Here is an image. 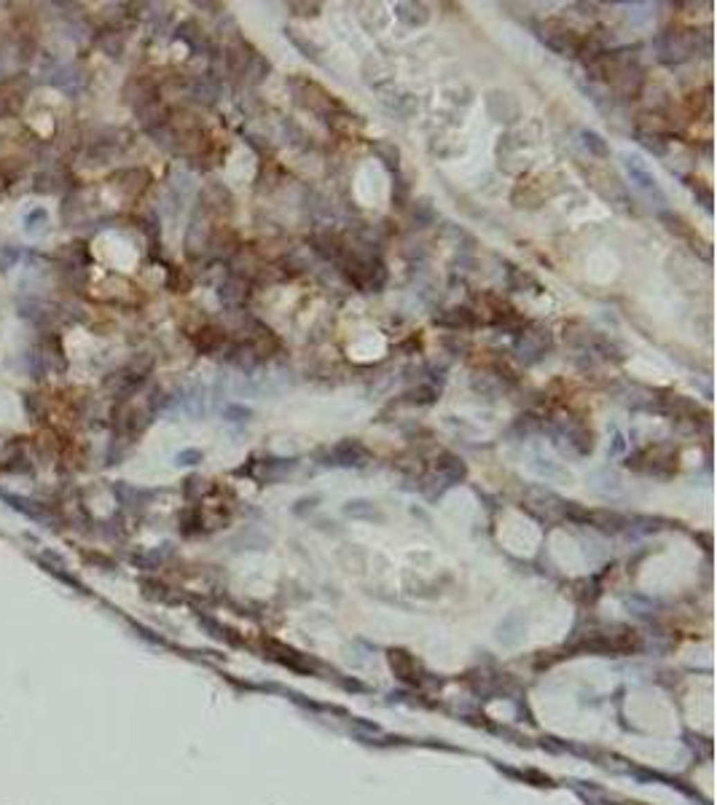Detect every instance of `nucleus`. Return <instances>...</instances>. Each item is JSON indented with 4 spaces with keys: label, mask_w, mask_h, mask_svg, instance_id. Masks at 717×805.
<instances>
[{
    "label": "nucleus",
    "mask_w": 717,
    "mask_h": 805,
    "mask_svg": "<svg viewBox=\"0 0 717 805\" xmlns=\"http://www.w3.org/2000/svg\"><path fill=\"white\" fill-rule=\"evenodd\" d=\"M435 470L446 478L448 483H460V481L468 478V465L462 462V456H457V454H451V451H444V454L438 456Z\"/></svg>",
    "instance_id": "obj_6"
},
{
    "label": "nucleus",
    "mask_w": 717,
    "mask_h": 805,
    "mask_svg": "<svg viewBox=\"0 0 717 805\" xmlns=\"http://www.w3.org/2000/svg\"><path fill=\"white\" fill-rule=\"evenodd\" d=\"M62 172H57V169H46V172H41L38 178H35V185H33V191L35 194H60L65 185H62Z\"/></svg>",
    "instance_id": "obj_11"
},
{
    "label": "nucleus",
    "mask_w": 717,
    "mask_h": 805,
    "mask_svg": "<svg viewBox=\"0 0 717 805\" xmlns=\"http://www.w3.org/2000/svg\"><path fill=\"white\" fill-rule=\"evenodd\" d=\"M581 137H583V145H586V148H588L594 156H599V158L610 156V148H607V142L602 140V134L591 132V129H583Z\"/></svg>",
    "instance_id": "obj_14"
},
{
    "label": "nucleus",
    "mask_w": 717,
    "mask_h": 805,
    "mask_svg": "<svg viewBox=\"0 0 717 805\" xmlns=\"http://www.w3.org/2000/svg\"><path fill=\"white\" fill-rule=\"evenodd\" d=\"M473 322H475V314L471 309H465V306H454V309H446V312H441L435 317V325H444V328H451V331L471 328Z\"/></svg>",
    "instance_id": "obj_9"
},
{
    "label": "nucleus",
    "mask_w": 717,
    "mask_h": 805,
    "mask_svg": "<svg viewBox=\"0 0 717 805\" xmlns=\"http://www.w3.org/2000/svg\"><path fill=\"white\" fill-rule=\"evenodd\" d=\"M202 459H204V454L199 451V448H183V451H178V454H175V465H180V468L199 465Z\"/></svg>",
    "instance_id": "obj_19"
},
{
    "label": "nucleus",
    "mask_w": 717,
    "mask_h": 805,
    "mask_svg": "<svg viewBox=\"0 0 717 805\" xmlns=\"http://www.w3.org/2000/svg\"><path fill=\"white\" fill-rule=\"evenodd\" d=\"M24 175V161L22 158H0V180L3 183H14Z\"/></svg>",
    "instance_id": "obj_13"
},
{
    "label": "nucleus",
    "mask_w": 717,
    "mask_h": 805,
    "mask_svg": "<svg viewBox=\"0 0 717 805\" xmlns=\"http://www.w3.org/2000/svg\"><path fill=\"white\" fill-rule=\"evenodd\" d=\"M538 427L540 425L535 422V416H518V419H516V425H514V429L524 432V438H527V435H532Z\"/></svg>",
    "instance_id": "obj_24"
},
{
    "label": "nucleus",
    "mask_w": 717,
    "mask_h": 805,
    "mask_svg": "<svg viewBox=\"0 0 717 805\" xmlns=\"http://www.w3.org/2000/svg\"><path fill=\"white\" fill-rule=\"evenodd\" d=\"M215 94H218V86H215L212 81H207V78H197V81L191 84V97L199 100V102H212Z\"/></svg>",
    "instance_id": "obj_16"
},
{
    "label": "nucleus",
    "mask_w": 717,
    "mask_h": 805,
    "mask_svg": "<svg viewBox=\"0 0 717 805\" xmlns=\"http://www.w3.org/2000/svg\"><path fill=\"white\" fill-rule=\"evenodd\" d=\"M51 84L60 91H65V94H78V91L84 89V73L75 65H65L60 67V70H54Z\"/></svg>",
    "instance_id": "obj_7"
},
{
    "label": "nucleus",
    "mask_w": 717,
    "mask_h": 805,
    "mask_svg": "<svg viewBox=\"0 0 717 805\" xmlns=\"http://www.w3.org/2000/svg\"><path fill=\"white\" fill-rule=\"evenodd\" d=\"M624 169H626L628 180H631V185L639 191V194H645L648 199H655L658 204H666V194H664V188L658 185V180H655V175L650 172V167L642 161L639 156H624Z\"/></svg>",
    "instance_id": "obj_2"
},
{
    "label": "nucleus",
    "mask_w": 717,
    "mask_h": 805,
    "mask_svg": "<svg viewBox=\"0 0 717 805\" xmlns=\"http://www.w3.org/2000/svg\"><path fill=\"white\" fill-rule=\"evenodd\" d=\"M395 17L403 24H408V27H422L430 19V11H427L425 3H398L395 6Z\"/></svg>",
    "instance_id": "obj_8"
},
{
    "label": "nucleus",
    "mask_w": 717,
    "mask_h": 805,
    "mask_svg": "<svg viewBox=\"0 0 717 805\" xmlns=\"http://www.w3.org/2000/svg\"><path fill=\"white\" fill-rule=\"evenodd\" d=\"M100 46H102V51H108L111 57H118V54H121V48H124V44H121V38H118L116 33H108V35H102V38H100Z\"/></svg>",
    "instance_id": "obj_20"
},
{
    "label": "nucleus",
    "mask_w": 717,
    "mask_h": 805,
    "mask_svg": "<svg viewBox=\"0 0 717 805\" xmlns=\"http://www.w3.org/2000/svg\"><path fill=\"white\" fill-rule=\"evenodd\" d=\"M374 148V154L379 156V161L392 172V175H401V151H398V145H392V142H374L371 145Z\"/></svg>",
    "instance_id": "obj_10"
},
{
    "label": "nucleus",
    "mask_w": 717,
    "mask_h": 805,
    "mask_svg": "<svg viewBox=\"0 0 717 805\" xmlns=\"http://www.w3.org/2000/svg\"><path fill=\"white\" fill-rule=\"evenodd\" d=\"M658 218L666 223V228H669L672 234H677V237H691V228H688V223H685L680 215H674V212H661Z\"/></svg>",
    "instance_id": "obj_17"
},
{
    "label": "nucleus",
    "mask_w": 717,
    "mask_h": 805,
    "mask_svg": "<svg viewBox=\"0 0 717 805\" xmlns=\"http://www.w3.org/2000/svg\"><path fill=\"white\" fill-rule=\"evenodd\" d=\"M27 368H30L33 379H44V373L48 371V358H46L44 346H38L27 355Z\"/></svg>",
    "instance_id": "obj_15"
},
{
    "label": "nucleus",
    "mask_w": 717,
    "mask_h": 805,
    "mask_svg": "<svg viewBox=\"0 0 717 805\" xmlns=\"http://www.w3.org/2000/svg\"><path fill=\"white\" fill-rule=\"evenodd\" d=\"M696 51V41L682 35V33H666L661 41H658V59L661 62H685L691 54Z\"/></svg>",
    "instance_id": "obj_3"
},
{
    "label": "nucleus",
    "mask_w": 717,
    "mask_h": 805,
    "mask_svg": "<svg viewBox=\"0 0 717 805\" xmlns=\"http://www.w3.org/2000/svg\"><path fill=\"white\" fill-rule=\"evenodd\" d=\"M6 113H11V102H8V97H6L3 89H0V118H3Z\"/></svg>",
    "instance_id": "obj_26"
},
{
    "label": "nucleus",
    "mask_w": 717,
    "mask_h": 805,
    "mask_svg": "<svg viewBox=\"0 0 717 805\" xmlns=\"http://www.w3.org/2000/svg\"><path fill=\"white\" fill-rule=\"evenodd\" d=\"M538 38L548 46L554 54H559V57H578V54H583L581 35H578L572 27H567L564 22H556V19H551V22L543 24L540 33H538Z\"/></svg>",
    "instance_id": "obj_1"
},
{
    "label": "nucleus",
    "mask_w": 717,
    "mask_h": 805,
    "mask_svg": "<svg viewBox=\"0 0 717 805\" xmlns=\"http://www.w3.org/2000/svg\"><path fill=\"white\" fill-rule=\"evenodd\" d=\"M435 398H438L435 387H417V389H411L406 395V400L417 402V405H430V402H435Z\"/></svg>",
    "instance_id": "obj_18"
},
{
    "label": "nucleus",
    "mask_w": 717,
    "mask_h": 805,
    "mask_svg": "<svg viewBox=\"0 0 717 805\" xmlns=\"http://www.w3.org/2000/svg\"><path fill=\"white\" fill-rule=\"evenodd\" d=\"M331 459L334 465H341V468H363L368 462V448L358 438H344L331 448Z\"/></svg>",
    "instance_id": "obj_4"
},
{
    "label": "nucleus",
    "mask_w": 717,
    "mask_h": 805,
    "mask_svg": "<svg viewBox=\"0 0 717 805\" xmlns=\"http://www.w3.org/2000/svg\"><path fill=\"white\" fill-rule=\"evenodd\" d=\"M24 411H27V416H30L33 422H38V419L44 416V411H38V395H27V398H24Z\"/></svg>",
    "instance_id": "obj_25"
},
{
    "label": "nucleus",
    "mask_w": 717,
    "mask_h": 805,
    "mask_svg": "<svg viewBox=\"0 0 717 805\" xmlns=\"http://www.w3.org/2000/svg\"><path fill=\"white\" fill-rule=\"evenodd\" d=\"M0 199H3V188H0Z\"/></svg>",
    "instance_id": "obj_28"
},
{
    "label": "nucleus",
    "mask_w": 717,
    "mask_h": 805,
    "mask_svg": "<svg viewBox=\"0 0 717 805\" xmlns=\"http://www.w3.org/2000/svg\"><path fill=\"white\" fill-rule=\"evenodd\" d=\"M111 180H113V185H116L118 191H124L127 196H137V194L148 185V172L132 167V169H121V172H116Z\"/></svg>",
    "instance_id": "obj_5"
},
{
    "label": "nucleus",
    "mask_w": 717,
    "mask_h": 805,
    "mask_svg": "<svg viewBox=\"0 0 717 805\" xmlns=\"http://www.w3.org/2000/svg\"><path fill=\"white\" fill-rule=\"evenodd\" d=\"M637 137H639V142H642V145H645L648 151H653V154H658V156H661V154L666 151V148H664V142L658 140V134H645V132H639Z\"/></svg>",
    "instance_id": "obj_22"
},
{
    "label": "nucleus",
    "mask_w": 717,
    "mask_h": 805,
    "mask_svg": "<svg viewBox=\"0 0 717 805\" xmlns=\"http://www.w3.org/2000/svg\"><path fill=\"white\" fill-rule=\"evenodd\" d=\"M167 285H170V288H172L175 293H185L191 282H188V279L180 274L178 268H170V279H167Z\"/></svg>",
    "instance_id": "obj_23"
},
{
    "label": "nucleus",
    "mask_w": 717,
    "mask_h": 805,
    "mask_svg": "<svg viewBox=\"0 0 717 805\" xmlns=\"http://www.w3.org/2000/svg\"><path fill=\"white\" fill-rule=\"evenodd\" d=\"M0 67H3V51H0Z\"/></svg>",
    "instance_id": "obj_27"
},
{
    "label": "nucleus",
    "mask_w": 717,
    "mask_h": 805,
    "mask_svg": "<svg viewBox=\"0 0 717 805\" xmlns=\"http://www.w3.org/2000/svg\"><path fill=\"white\" fill-rule=\"evenodd\" d=\"M224 416L228 419V422H250L253 411L245 408V405H228V408L224 411Z\"/></svg>",
    "instance_id": "obj_21"
},
{
    "label": "nucleus",
    "mask_w": 717,
    "mask_h": 805,
    "mask_svg": "<svg viewBox=\"0 0 717 805\" xmlns=\"http://www.w3.org/2000/svg\"><path fill=\"white\" fill-rule=\"evenodd\" d=\"M224 341H226V335L221 333L218 328H204V331H199V335L194 338V344H197L199 352H212V349H218Z\"/></svg>",
    "instance_id": "obj_12"
}]
</instances>
